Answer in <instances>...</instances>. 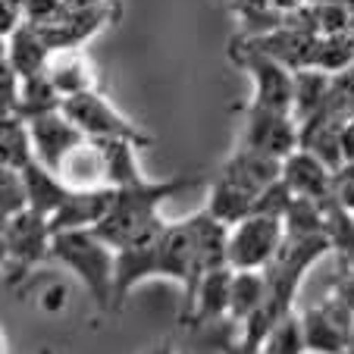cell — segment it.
I'll return each mask as SVG.
<instances>
[{"label":"cell","instance_id":"1","mask_svg":"<svg viewBox=\"0 0 354 354\" xmlns=\"http://www.w3.org/2000/svg\"><path fill=\"white\" fill-rule=\"evenodd\" d=\"M147 279H169L182 286V308L188 304L201 279L198 254H194L192 223H167L157 235L132 248L116 251V310L126 304L129 292Z\"/></svg>","mask_w":354,"mask_h":354},{"label":"cell","instance_id":"2","mask_svg":"<svg viewBox=\"0 0 354 354\" xmlns=\"http://www.w3.org/2000/svg\"><path fill=\"white\" fill-rule=\"evenodd\" d=\"M198 182H201L198 176H176V179H160V182L141 176V179L129 182V185H120L107 216L94 226V232L107 245H113L116 251L147 241L151 235H157L167 226V220L160 216L163 201L176 198L179 192H188Z\"/></svg>","mask_w":354,"mask_h":354},{"label":"cell","instance_id":"3","mask_svg":"<svg viewBox=\"0 0 354 354\" xmlns=\"http://www.w3.org/2000/svg\"><path fill=\"white\" fill-rule=\"evenodd\" d=\"M50 261L75 276L100 314H116V248L94 229H66L50 239Z\"/></svg>","mask_w":354,"mask_h":354},{"label":"cell","instance_id":"4","mask_svg":"<svg viewBox=\"0 0 354 354\" xmlns=\"http://www.w3.org/2000/svg\"><path fill=\"white\" fill-rule=\"evenodd\" d=\"M50 239H54V232L47 226V216L35 214L32 207L10 216L7 229L0 232L7 286L19 288L22 282L32 276V270L38 267V263L50 261Z\"/></svg>","mask_w":354,"mask_h":354},{"label":"cell","instance_id":"5","mask_svg":"<svg viewBox=\"0 0 354 354\" xmlns=\"http://www.w3.org/2000/svg\"><path fill=\"white\" fill-rule=\"evenodd\" d=\"M229 57L254 79V97H251V104L292 113V107H295V69H288L282 60H276V57H270L267 50L254 47L245 35H239V38L229 44Z\"/></svg>","mask_w":354,"mask_h":354},{"label":"cell","instance_id":"6","mask_svg":"<svg viewBox=\"0 0 354 354\" xmlns=\"http://www.w3.org/2000/svg\"><path fill=\"white\" fill-rule=\"evenodd\" d=\"M63 113L82 129L85 138H94V141H132L138 147H147L154 141L147 132H141L135 122H129L97 88L73 94V97H63Z\"/></svg>","mask_w":354,"mask_h":354},{"label":"cell","instance_id":"7","mask_svg":"<svg viewBox=\"0 0 354 354\" xmlns=\"http://www.w3.org/2000/svg\"><path fill=\"white\" fill-rule=\"evenodd\" d=\"M286 239V220L276 214L254 210L235 226H229L226 257L232 270H267Z\"/></svg>","mask_w":354,"mask_h":354},{"label":"cell","instance_id":"8","mask_svg":"<svg viewBox=\"0 0 354 354\" xmlns=\"http://www.w3.org/2000/svg\"><path fill=\"white\" fill-rule=\"evenodd\" d=\"M301 326L310 354H342L354 345V308L335 292L323 304L304 310Z\"/></svg>","mask_w":354,"mask_h":354},{"label":"cell","instance_id":"9","mask_svg":"<svg viewBox=\"0 0 354 354\" xmlns=\"http://www.w3.org/2000/svg\"><path fill=\"white\" fill-rule=\"evenodd\" d=\"M239 145L286 160L292 151L301 147V122L295 120V113H286V110H270V107L248 104L245 129H241Z\"/></svg>","mask_w":354,"mask_h":354},{"label":"cell","instance_id":"10","mask_svg":"<svg viewBox=\"0 0 354 354\" xmlns=\"http://www.w3.org/2000/svg\"><path fill=\"white\" fill-rule=\"evenodd\" d=\"M116 19H120V0H104L91 7H66L54 19L35 22V26L50 44V50H63V47H82L88 38H94L100 28H107Z\"/></svg>","mask_w":354,"mask_h":354},{"label":"cell","instance_id":"11","mask_svg":"<svg viewBox=\"0 0 354 354\" xmlns=\"http://www.w3.org/2000/svg\"><path fill=\"white\" fill-rule=\"evenodd\" d=\"M57 179L73 192H85V188H113L107 173V147L104 141L82 138L75 147H69L54 167Z\"/></svg>","mask_w":354,"mask_h":354},{"label":"cell","instance_id":"12","mask_svg":"<svg viewBox=\"0 0 354 354\" xmlns=\"http://www.w3.org/2000/svg\"><path fill=\"white\" fill-rule=\"evenodd\" d=\"M28 132H32L35 160L44 163L47 169H54L69 147H75L82 138H85L82 129L63 113V107L50 110V113L32 116V120H28Z\"/></svg>","mask_w":354,"mask_h":354},{"label":"cell","instance_id":"13","mask_svg":"<svg viewBox=\"0 0 354 354\" xmlns=\"http://www.w3.org/2000/svg\"><path fill=\"white\" fill-rule=\"evenodd\" d=\"M113 194H116V188H85V192H73V188H69L66 201L50 214L47 226H50V232L94 229L107 216L110 204H113Z\"/></svg>","mask_w":354,"mask_h":354},{"label":"cell","instance_id":"14","mask_svg":"<svg viewBox=\"0 0 354 354\" xmlns=\"http://www.w3.org/2000/svg\"><path fill=\"white\" fill-rule=\"evenodd\" d=\"M282 179L298 198L326 201L329 194H335V173L308 147H298L282 160Z\"/></svg>","mask_w":354,"mask_h":354},{"label":"cell","instance_id":"15","mask_svg":"<svg viewBox=\"0 0 354 354\" xmlns=\"http://www.w3.org/2000/svg\"><path fill=\"white\" fill-rule=\"evenodd\" d=\"M220 176H226V179H232L235 185L248 188L251 194L261 198L273 182L282 179V160L279 157L263 154V151H254V147L239 145L232 151V157L223 163Z\"/></svg>","mask_w":354,"mask_h":354},{"label":"cell","instance_id":"16","mask_svg":"<svg viewBox=\"0 0 354 354\" xmlns=\"http://www.w3.org/2000/svg\"><path fill=\"white\" fill-rule=\"evenodd\" d=\"M44 73H47V79L54 82L57 91H60V97H73V94L94 91V88H97L94 66H91V60L82 54V47L54 50L44 66Z\"/></svg>","mask_w":354,"mask_h":354},{"label":"cell","instance_id":"17","mask_svg":"<svg viewBox=\"0 0 354 354\" xmlns=\"http://www.w3.org/2000/svg\"><path fill=\"white\" fill-rule=\"evenodd\" d=\"M50 54H54V50H50V44L44 41V35L38 32V26H35V22L22 19L19 26L10 32V38H7V57H10V63L16 66L19 79H28V75L44 73Z\"/></svg>","mask_w":354,"mask_h":354},{"label":"cell","instance_id":"18","mask_svg":"<svg viewBox=\"0 0 354 354\" xmlns=\"http://www.w3.org/2000/svg\"><path fill=\"white\" fill-rule=\"evenodd\" d=\"M270 288L263 270H235L232 273V295H229V320L232 326H241L248 317L267 304Z\"/></svg>","mask_w":354,"mask_h":354},{"label":"cell","instance_id":"19","mask_svg":"<svg viewBox=\"0 0 354 354\" xmlns=\"http://www.w3.org/2000/svg\"><path fill=\"white\" fill-rule=\"evenodd\" d=\"M22 182H26L28 207H32L35 214L47 216V220H50V214L60 207L63 201H66V194H69V188L57 179L54 169H47L44 163H38V160H32L28 167H22Z\"/></svg>","mask_w":354,"mask_h":354},{"label":"cell","instance_id":"20","mask_svg":"<svg viewBox=\"0 0 354 354\" xmlns=\"http://www.w3.org/2000/svg\"><path fill=\"white\" fill-rule=\"evenodd\" d=\"M257 194H251L248 188L235 185L232 179L216 173V179L210 182V198H207V210L226 226H235L239 220H245L248 214H254Z\"/></svg>","mask_w":354,"mask_h":354},{"label":"cell","instance_id":"21","mask_svg":"<svg viewBox=\"0 0 354 354\" xmlns=\"http://www.w3.org/2000/svg\"><path fill=\"white\" fill-rule=\"evenodd\" d=\"M32 160H35V147H32V132H28V120L19 116L16 110H0V163L22 169Z\"/></svg>","mask_w":354,"mask_h":354},{"label":"cell","instance_id":"22","mask_svg":"<svg viewBox=\"0 0 354 354\" xmlns=\"http://www.w3.org/2000/svg\"><path fill=\"white\" fill-rule=\"evenodd\" d=\"M333 91V73H323V69H298L295 73V120L304 122L308 116H314L317 110L329 100Z\"/></svg>","mask_w":354,"mask_h":354},{"label":"cell","instance_id":"23","mask_svg":"<svg viewBox=\"0 0 354 354\" xmlns=\"http://www.w3.org/2000/svg\"><path fill=\"white\" fill-rule=\"evenodd\" d=\"M60 107H63V97H60V91L54 88V82L47 79V73H38V75L22 79L19 107H16V113L19 116L32 120V116L50 113V110H60Z\"/></svg>","mask_w":354,"mask_h":354},{"label":"cell","instance_id":"24","mask_svg":"<svg viewBox=\"0 0 354 354\" xmlns=\"http://www.w3.org/2000/svg\"><path fill=\"white\" fill-rule=\"evenodd\" d=\"M263 354H308V342H304V326H301V314L288 310L270 326L267 339L261 345Z\"/></svg>","mask_w":354,"mask_h":354},{"label":"cell","instance_id":"25","mask_svg":"<svg viewBox=\"0 0 354 354\" xmlns=\"http://www.w3.org/2000/svg\"><path fill=\"white\" fill-rule=\"evenodd\" d=\"M26 207H28V194H26V182H22V169L0 163V210L13 216Z\"/></svg>","mask_w":354,"mask_h":354},{"label":"cell","instance_id":"26","mask_svg":"<svg viewBox=\"0 0 354 354\" xmlns=\"http://www.w3.org/2000/svg\"><path fill=\"white\" fill-rule=\"evenodd\" d=\"M19 88L22 79L16 73V66L10 63L7 50L0 54V110H16L19 107Z\"/></svg>","mask_w":354,"mask_h":354},{"label":"cell","instance_id":"27","mask_svg":"<svg viewBox=\"0 0 354 354\" xmlns=\"http://www.w3.org/2000/svg\"><path fill=\"white\" fill-rule=\"evenodd\" d=\"M38 304H41V310H47V314H60V310L66 308V286H63V282H50V286L41 292Z\"/></svg>","mask_w":354,"mask_h":354},{"label":"cell","instance_id":"28","mask_svg":"<svg viewBox=\"0 0 354 354\" xmlns=\"http://www.w3.org/2000/svg\"><path fill=\"white\" fill-rule=\"evenodd\" d=\"M19 22H22L19 0H0V38H10V32H13Z\"/></svg>","mask_w":354,"mask_h":354},{"label":"cell","instance_id":"29","mask_svg":"<svg viewBox=\"0 0 354 354\" xmlns=\"http://www.w3.org/2000/svg\"><path fill=\"white\" fill-rule=\"evenodd\" d=\"M333 292L339 295V298H345L348 304L354 308V270L348 267V263L342 267V276H339V279L333 282Z\"/></svg>","mask_w":354,"mask_h":354},{"label":"cell","instance_id":"30","mask_svg":"<svg viewBox=\"0 0 354 354\" xmlns=\"http://www.w3.org/2000/svg\"><path fill=\"white\" fill-rule=\"evenodd\" d=\"M220 348H223V354H263L261 348L248 345V342L241 339L239 333H235V335H223V339H220Z\"/></svg>","mask_w":354,"mask_h":354},{"label":"cell","instance_id":"31","mask_svg":"<svg viewBox=\"0 0 354 354\" xmlns=\"http://www.w3.org/2000/svg\"><path fill=\"white\" fill-rule=\"evenodd\" d=\"M91 3H104V0H66V7H91Z\"/></svg>","mask_w":354,"mask_h":354},{"label":"cell","instance_id":"32","mask_svg":"<svg viewBox=\"0 0 354 354\" xmlns=\"http://www.w3.org/2000/svg\"><path fill=\"white\" fill-rule=\"evenodd\" d=\"M0 354H7V342H3V333H0Z\"/></svg>","mask_w":354,"mask_h":354},{"label":"cell","instance_id":"33","mask_svg":"<svg viewBox=\"0 0 354 354\" xmlns=\"http://www.w3.org/2000/svg\"><path fill=\"white\" fill-rule=\"evenodd\" d=\"M0 270H3V241H0Z\"/></svg>","mask_w":354,"mask_h":354},{"label":"cell","instance_id":"34","mask_svg":"<svg viewBox=\"0 0 354 354\" xmlns=\"http://www.w3.org/2000/svg\"><path fill=\"white\" fill-rule=\"evenodd\" d=\"M3 50H7V38H0V54H3Z\"/></svg>","mask_w":354,"mask_h":354}]
</instances>
